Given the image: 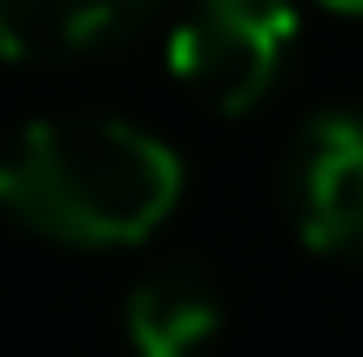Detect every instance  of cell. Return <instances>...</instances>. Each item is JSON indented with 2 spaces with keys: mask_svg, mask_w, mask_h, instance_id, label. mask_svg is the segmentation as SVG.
Masks as SVG:
<instances>
[{
  "mask_svg": "<svg viewBox=\"0 0 363 357\" xmlns=\"http://www.w3.org/2000/svg\"><path fill=\"white\" fill-rule=\"evenodd\" d=\"M182 202V155L121 115H34L0 142V216L61 250L155 236Z\"/></svg>",
  "mask_w": 363,
  "mask_h": 357,
  "instance_id": "cell-1",
  "label": "cell"
},
{
  "mask_svg": "<svg viewBox=\"0 0 363 357\" xmlns=\"http://www.w3.org/2000/svg\"><path fill=\"white\" fill-rule=\"evenodd\" d=\"M296 54L289 0H189L169 27V75L208 115H249Z\"/></svg>",
  "mask_w": 363,
  "mask_h": 357,
  "instance_id": "cell-2",
  "label": "cell"
},
{
  "mask_svg": "<svg viewBox=\"0 0 363 357\" xmlns=\"http://www.w3.org/2000/svg\"><path fill=\"white\" fill-rule=\"evenodd\" d=\"M283 202L303 250L363 263V108H323L296 128Z\"/></svg>",
  "mask_w": 363,
  "mask_h": 357,
  "instance_id": "cell-3",
  "label": "cell"
},
{
  "mask_svg": "<svg viewBox=\"0 0 363 357\" xmlns=\"http://www.w3.org/2000/svg\"><path fill=\"white\" fill-rule=\"evenodd\" d=\"M121 331L135 357H202L222 331V283L189 256H169L128 290Z\"/></svg>",
  "mask_w": 363,
  "mask_h": 357,
  "instance_id": "cell-4",
  "label": "cell"
},
{
  "mask_svg": "<svg viewBox=\"0 0 363 357\" xmlns=\"http://www.w3.org/2000/svg\"><path fill=\"white\" fill-rule=\"evenodd\" d=\"M155 0H0V61H74L135 34Z\"/></svg>",
  "mask_w": 363,
  "mask_h": 357,
  "instance_id": "cell-5",
  "label": "cell"
},
{
  "mask_svg": "<svg viewBox=\"0 0 363 357\" xmlns=\"http://www.w3.org/2000/svg\"><path fill=\"white\" fill-rule=\"evenodd\" d=\"M330 13H363V0H323Z\"/></svg>",
  "mask_w": 363,
  "mask_h": 357,
  "instance_id": "cell-6",
  "label": "cell"
}]
</instances>
